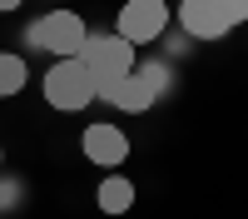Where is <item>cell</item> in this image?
<instances>
[{"label": "cell", "mask_w": 248, "mask_h": 219, "mask_svg": "<svg viewBox=\"0 0 248 219\" xmlns=\"http://www.w3.org/2000/svg\"><path fill=\"white\" fill-rule=\"evenodd\" d=\"M79 150H85L90 165H99V169H119L124 159H129V135H124L119 125H90L85 135H79Z\"/></svg>", "instance_id": "cell-6"}, {"label": "cell", "mask_w": 248, "mask_h": 219, "mask_svg": "<svg viewBox=\"0 0 248 219\" xmlns=\"http://www.w3.org/2000/svg\"><path fill=\"white\" fill-rule=\"evenodd\" d=\"M10 10H20V0H0V15H10Z\"/></svg>", "instance_id": "cell-10"}, {"label": "cell", "mask_w": 248, "mask_h": 219, "mask_svg": "<svg viewBox=\"0 0 248 219\" xmlns=\"http://www.w3.org/2000/svg\"><path fill=\"white\" fill-rule=\"evenodd\" d=\"M25 80H30L25 60H20V55H10V50H0V100L20 95V90H25Z\"/></svg>", "instance_id": "cell-9"}, {"label": "cell", "mask_w": 248, "mask_h": 219, "mask_svg": "<svg viewBox=\"0 0 248 219\" xmlns=\"http://www.w3.org/2000/svg\"><path fill=\"white\" fill-rule=\"evenodd\" d=\"M79 65L90 70V80H94V90L105 95L114 80H124V75H134V65H139V55H134V45L129 40H119V35H94L90 30V40H85V50L75 55Z\"/></svg>", "instance_id": "cell-1"}, {"label": "cell", "mask_w": 248, "mask_h": 219, "mask_svg": "<svg viewBox=\"0 0 248 219\" xmlns=\"http://www.w3.org/2000/svg\"><path fill=\"white\" fill-rule=\"evenodd\" d=\"M99 100H109V105H114V110H124V115H144V110H149L154 100H159V90H154L149 80H144V75L134 70V75L114 80V85H109L105 95H99Z\"/></svg>", "instance_id": "cell-7"}, {"label": "cell", "mask_w": 248, "mask_h": 219, "mask_svg": "<svg viewBox=\"0 0 248 219\" xmlns=\"http://www.w3.org/2000/svg\"><path fill=\"white\" fill-rule=\"evenodd\" d=\"M85 40H90V25H85V15H75V10H50V15H40L30 25V45L55 55V60H75L85 50Z\"/></svg>", "instance_id": "cell-3"}, {"label": "cell", "mask_w": 248, "mask_h": 219, "mask_svg": "<svg viewBox=\"0 0 248 219\" xmlns=\"http://www.w3.org/2000/svg\"><path fill=\"white\" fill-rule=\"evenodd\" d=\"M94 204L105 209V214H129L134 209V185L124 174H105L99 189H94Z\"/></svg>", "instance_id": "cell-8"}, {"label": "cell", "mask_w": 248, "mask_h": 219, "mask_svg": "<svg viewBox=\"0 0 248 219\" xmlns=\"http://www.w3.org/2000/svg\"><path fill=\"white\" fill-rule=\"evenodd\" d=\"M179 25L194 40H223L248 25V0H179Z\"/></svg>", "instance_id": "cell-2"}, {"label": "cell", "mask_w": 248, "mask_h": 219, "mask_svg": "<svg viewBox=\"0 0 248 219\" xmlns=\"http://www.w3.org/2000/svg\"><path fill=\"white\" fill-rule=\"evenodd\" d=\"M45 105L50 110H65V115H75V110H85L90 100H99V90H94V80H90V70L79 65V60H55V65L45 70Z\"/></svg>", "instance_id": "cell-4"}, {"label": "cell", "mask_w": 248, "mask_h": 219, "mask_svg": "<svg viewBox=\"0 0 248 219\" xmlns=\"http://www.w3.org/2000/svg\"><path fill=\"white\" fill-rule=\"evenodd\" d=\"M0 159H5V154H0Z\"/></svg>", "instance_id": "cell-11"}, {"label": "cell", "mask_w": 248, "mask_h": 219, "mask_svg": "<svg viewBox=\"0 0 248 219\" xmlns=\"http://www.w3.org/2000/svg\"><path fill=\"white\" fill-rule=\"evenodd\" d=\"M169 0H124V10L114 20V35L129 40V45H149V40H159L164 30H169Z\"/></svg>", "instance_id": "cell-5"}]
</instances>
